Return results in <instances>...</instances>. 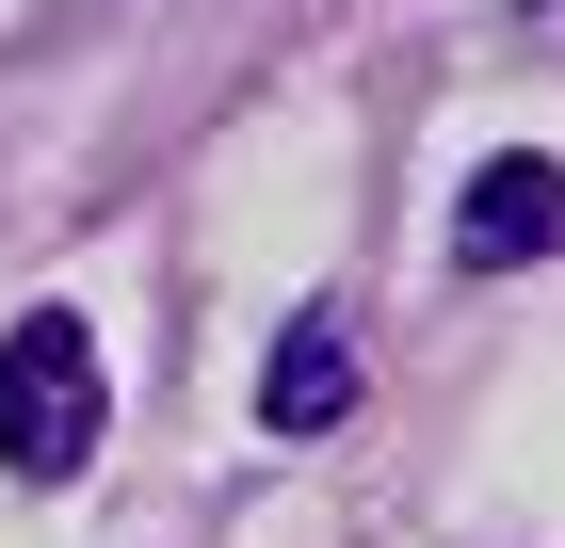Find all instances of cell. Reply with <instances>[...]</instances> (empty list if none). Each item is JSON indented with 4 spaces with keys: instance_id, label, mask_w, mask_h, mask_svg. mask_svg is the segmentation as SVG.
<instances>
[{
    "instance_id": "1",
    "label": "cell",
    "mask_w": 565,
    "mask_h": 548,
    "mask_svg": "<svg viewBox=\"0 0 565 548\" xmlns=\"http://www.w3.org/2000/svg\"><path fill=\"white\" fill-rule=\"evenodd\" d=\"M114 436V372H97L82 307H17L0 339V484H82Z\"/></svg>"
},
{
    "instance_id": "2",
    "label": "cell",
    "mask_w": 565,
    "mask_h": 548,
    "mask_svg": "<svg viewBox=\"0 0 565 548\" xmlns=\"http://www.w3.org/2000/svg\"><path fill=\"white\" fill-rule=\"evenodd\" d=\"M518 258H565V162L518 146L452 194V275H518Z\"/></svg>"
},
{
    "instance_id": "3",
    "label": "cell",
    "mask_w": 565,
    "mask_h": 548,
    "mask_svg": "<svg viewBox=\"0 0 565 548\" xmlns=\"http://www.w3.org/2000/svg\"><path fill=\"white\" fill-rule=\"evenodd\" d=\"M259 420H275V436H340V420H355V307H291V323H275Z\"/></svg>"
},
{
    "instance_id": "4",
    "label": "cell",
    "mask_w": 565,
    "mask_h": 548,
    "mask_svg": "<svg viewBox=\"0 0 565 548\" xmlns=\"http://www.w3.org/2000/svg\"><path fill=\"white\" fill-rule=\"evenodd\" d=\"M533 17H565V0H533Z\"/></svg>"
}]
</instances>
